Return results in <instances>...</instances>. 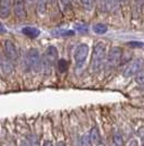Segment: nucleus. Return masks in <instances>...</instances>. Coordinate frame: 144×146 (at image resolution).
I'll return each mask as SVG.
<instances>
[{"mask_svg":"<svg viewBox=\"0 0 144 146\" xmlns=\"http://www.w3.org/2000/svg\"><path fill=\"white\" fill-rule=\"evenodd\" d=\"M106 46L102 42L98 43L93 48L92 57H91V70L93 72L100 71L106 61Z\"/></svg>","mask_w":144,"mask_h":146,"instance_id":"f257e3e1","label":"nucleus"},{"mask_svg":"<svg viewBox=\"0 0 144 146\" xmlns=\"http://www.w3.org/2000/svg\"><path fill=\"white\" fill-rule=\"evenodd\" d=\"M24 63L28 70L35 71V72L39 71V70L41 69V64H42V59H41L40 52L35 48L29 49V50L26 52Z\"/></svg>","mask_w":144,"mask_h":146,"instance_id":"f03ea898","label":"nucleus"},{"mask_svg":"<svg viewBox=\"0 0 144 146\" xmlns=\"http://www.w3.org/2000/svg\"><path fill=\"white\" fill-rule=\"evenodd\" d=\"M59 59V52L58 49L54 46H49L48 48L45 51V56L42 59V64L41 69L46 73H49L52 69V66L58 61Z\"/></svg>","mask_w":144,"mask_h":146,"instance_id":"7ed1b4c3","label":"nucleus"},{"mask_svg":"<svg viewBox=\"0 0 144 146\" xmlns=\"http://www.w3.org/2000/svg\"><path fill=\"white\" fill-rule=\"evenodd\" d=\"M144 68V59L143 58H137L131 62H129L126 68L122 71V75L125 78H131L133 75H137L143 70Z\"/></svg>","mask_w":144,"mask_h":146,"instance_id":"20e7f679","label":"nucleus"},{"mask_svg":"<svg viewBox=\"0 0 144 146\" xmlns=\"http://www.w3.org/2000/svg\"><path fill=\"white\" fill-rule=\"evenodd\" d=\"M121 57H122V50L119 47H113L106 56L105 67L107 69H114L118 67L121 61Z\"/></svg>","mask_w":144,"mask_h":146,"instance_id":"39448f33","label":"nucleus"},{"mask_svg":"<svg viewBox=\"0 0 144 146\" xmlns=\"http://www.w3.org/2000/svg\"><path fill=\"white\" fill-rule=\"evenodd\" d=\"M88 54H89V46L87 44H80L77 46V48L75 49V54H74L76 67L82 68L88 57Z\"/></svg>","mask_w":144,"mask_h":146,"instance_id":"423d86ee","label":"nucleus"},{"mask_svg":"<svg viewBox=\"0 0 144 146\" xmlns=\"http://www.w3.org/2000/svg\"><path fill=\"white\" fill-rule=\"evenodd\" d=\"M3 52L7 59L13 61H16L18 58V50L16 48V45L11 40H5L3 42Z\"/></svg>","mask_w":144,"mask_h":146,"instance_id":"0eeeda50","label":"nucleus"},{"mask_svg":"<svg viewBox=\"0 0 144 146\" xmlns=\"http://www.w3.org/2000/svg\"><path fill=\"white\" fill-rule=\"evenodd\" d=\"M89 140H90L92 146L101 145V135H100V132H99V129L96 128V127H93L90 130V132H89Z\"/></svg>","mask_w":144,"mask_h":146,"instance_id":"6e6552de","label":"nucleus"},{"mask_svg":"<svg viewBox=\"0 0 144 146\" xmlns=\"http://www.w3.org/2000/svg\"><path fill=\"white\" fill-rule=\"evenodd\" d=\"M14 14L20 20H23L26 17V10H25L24 2L22 0H18L14 5Z\"/></svg>","mask_w":144,"mask_h":146,"instance_id":"1a4fd4ad","label":"nucleus"},{"mask_svg":"<svg viewBox=\"0 0 144 146\" xmlns=\"http://www.w3.org/2000/svg\"><path fill=\"white\" fill-rule=\"evenodd\" d=\"M11 12V0H0V15L7 18Z\"/></svg>","mask_w":144,"mask_h":146,"instance_id":"9d476101","label":"nucleus"},{"mask_svg":"<svg viewBox=\"0 0 144 146\" xmlns=\"http://www.w3.org/2000/svg\"><path fill=\"white\" fill-rule=\"evenodd\" d=\"M0 68L2 70V72L6 74H11L13 72V62L7 58H1L0 59Z\"/></svg>","mask_w":144,"mask_h":146,"instance_id":"9b49d317","label":"nucleus"},{"mask_svg":"<svg viewBox=\"0 0 144 146\" xmlns=\"http://www.w3.org/2000/svg\"><path fill=\"white\" fill-rule=\"evenodd\" d=\"M22 33L24 34L25 36L29 37V38H36L39 36L40 31L38 30L37 27H33V26H25L22 29Z\"/></svg>","mask_w":144,"mask_h":146,"instance_id":"f8f14e48","label":"nucleus"},{"mask_svg":"<svg viewBox=\"0 0 144 146\" xmlns=\"http://www.w3.org/2000/svg\"><path fill=\"white\" fill-rule=\"evenodd\" d=\"M93 31H94L96 34L103 35L108 31V27L105 24H103V23H96V24L93 25Z\"/></svg>","mask_w":144,"mask_h":146,"instance_id":"ddd939ff","label":"nucleus"},{"mask_svg":"<svg viewBox=\"0 0 144 146\" xmlns=\"http://www.w3.org/2000/svg\"><path fill=\"white\" fill-rule=\"evenodd\" d=\"M113 143H114V146H124V139H122V136H121V134L119 132L114 133Z\"/></svg>","mask_w":144,"mask_h":146,"instance_id":"4468645a","label":"nucleus"},{"mask_svg":"<svg viewBox=\"0 0 144 146\" xmlns=\"http://www.w3.org/2000/svg\"><path fill=\"white\" fill-rule=\"evenodd\" d=\"M67 69H68V62L65 59H61L59 61V70H60V72H65Z\"/></svg>","mask_w":144,"mask_h":146,"instance_id":"2eb2a0df","label":"nucleus"},{"mask_svg":"<svg viewBox=\"0 0 144 146\" xmlns=\"http://www.w3.org/2000/svg\"><path fill=\"white\" fill-rule=\"evenodd\" d=\"M46 3H47V0H37L38 11L40 13L45 12V10H46Z\"/></svg>","mask_w":144,"mask_h":146,"instance_id":"dca6fc26","label":"nucleus"},{"mask_svg":"<svg viewBox=\"0 0 144 146\" xmlns=\"http://www.w3.org/2000/svg\"><path fill=\"white\" fill-rule=\"evenodd\" d=\"M106 1H107L109 9H112V10H116L119 6V0H106Z\"/></svg>","mask_w":144,"mask_h":146,"instance_id":"f3484780","label":"nucleus"},{"mask_svg":"<svg viewBox=\"0 0 144 146\" xmlns=\"http://www.w3.org/2000/svg\"><path fill=\"white\" fill-rule=\"evenodd\" d=\"M75 34L74 31H67V30H61L58 32V35L60 36H73Z\"/></svg>","mask_w":144,"mask_h":146,"instance_id":"a211bd4d","label":"nucleus"},{"mask_svg":"<svg viewBox=\"0 0 144 146\" xmlns=\"http://www.w3.org/2000/svg\"><path fill=\"white\" fill-rule=\"evenodd\" d=\"M29 146H40L36 135H30L29 136Z\"/></svg>","mask_w":144,"mask_h":146,"instance_id":"6ab92c4d","label":"nucleus"},{"mask_svg":"<svg viewBox=\"0 0 144 146\" xmlns=\"http://www.w3.org/2000/svg\"><path fill=\"white\" fill-rule=\"evenodd\" d=\"M127 45L131 48H142L144 46V44L141 42H129V43H127Z\"/></svg>","mask_w":144,"mask_h":146,"instance_id":"aec40b11","label":"nucleus"},{"mask_svg":"<svg viewBox=\"0 0 144 146\" xmlns=\"http://www.w3.org/2000/svg\"><path fill=\"white\" fill-rule=\"evenodd\" d=\"M81 146H92L90 140H89V134L88 135H84L81 137Z\"/></svg>","mask_w":144,"mask_h":146,"instance_id":"412c9836","label":"nucleus"},{"mask_svg":"<svg viewBox=\"0 0 144 146\" xmlns=\"http://www.w3.org/2000/svg\"><path fill=\"white\" fill-rule=\"evenodd\" d=\"M135 81H137V83H139V84H144V72L141 71L139 74H137Z\"/></svg>","mask_w":144,"mask_h":146,"instance_id":"4be33fe9","label":"nucleus"},{"mask_svg":"<svg viewBox=\"0 0 144 146\" xmlns=\"http://www.w3.org/2000/svg\"><path fill=\"white\" fill-rule=\"evenodd\" d=\"M80 1H81L82 6L84 8H87V9H90L92 5H93V0H80Z\"/></svg>","mask_w":144,"mask_h":146,"instance_id":"5701e85b","label":"nucleus"},{"mask_svg":"<svg viewBox=\"0 0 144 146\" xmlns=\"http://www.w3.org/2000/svg\"><path fill=\"white\" fill-rule=\"evenodd\" d=\"M135 5H137V8L139 10H141L144 5V0H135Z\"/></svg>","mask_w":144,"mask_h":146,"instance_id":"b1692460","label":"nucleus"},{"mask_svg":"<svg viewBox=\"0 0 144 146\" xmlns=\"http://www.w3.org/2000/svg\"><path fill=\"white\" fill-rule=\"evenodd\" d=\"M61 2L63 3V6L69 7V6H71V2H72V0H61Z\"/></svg>","mask_w":144,"mask_h":146,"instance_id":"393cba45","label":"nucleus"},{"mask_svg":"<svg viewBox=\"0 0 144 146\" xmlns=\"http://www.w3.org/2000/svg\"><path fill=\"white\" fill-rule=\"evenodd\" d=\"M129 146H139V143H138V141H135V140H132L130 143H129Z\"/></svg>","mask_w":144,"mask_h":146,"instance_id":"a878e982","label":"nucleus"},{"mask_svg":"<svg viewBox=\"0 0 144 146\" xmlns=\"http://www.w3.org/2000/svg\"><path fill=\"white\" fill-rule=\"evenodd\" d=\"M42 146H53V143L51 142V141H46L45 143H43V145Z\"/></svg>","mask_w":144,"mask_h":146,"instance_id":"bb28decb","label":"nucleus"},{"mask_svg":"<svg viewBox=\"0 0 144 146\" xmlns=\"http://www.w3.org/2000/svg\"><path fill=\"white\" fill-rule=\"evenodd\" d=\"M56 146H66V145H65V143H64V142H59V143L56 144Z\"/></svg>","mask_w":144,"mask_h":146,"instance_id":"cd10ccee","label":"nucleus"},{"mask_svg":"<svg viewBox=\"0 0 144 146\" xmlns=\"http://www.w3.org/2000/svg\"><path fill=\"white\" fill-rule=\"evenodd\" d=\"M0 32H5V27H3V25L0 23Z\"/></svg>","mask_w":144,"mask_h":146,"instance_id":"c85d7f7f","label":"nucleus"},{"mask_svg":"<svg viewBox=\"0 0 144 146\" xmlns=\"http://www.w3.org/2000/svg\"><path fill=\"white\" fill-rule=\"evenodd\" d=\"M49 1H50L51 3H53V2H54V1H55V0H49Z\"/></svg>","mask_w":144,"mask_h":146,"instance_id":"c756f323","label":"nucleus"},{"mask_svg":"<svg viewBox=\"0 0 144 146\" xmlns=\"http://www.w3.org/2000/svg\"><path fill=\"white\" fill-rule=\"evenodd\" d=\"M27 1H28V2H33V1H34V0H27Z\"/></svg>","mask_w":144,"mask_h":146,"instance_id":"7c9ffc66","label":"nucleus"}]
</instances>
